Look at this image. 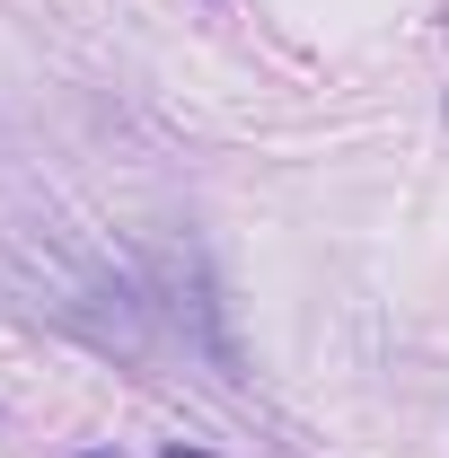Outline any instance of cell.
<instances>
[{
    "mask_svg": "<svg viewBox=\"0 0 449 458\" xmlns=\"http://www.w3.org/2000/svg\"><path fill=\"white\" fill-rule=\"evenodd\" d=\"M89 458H106V450H89Z\"/></svg>",
    "mask_w": 449,
    "mask_h": 458,
    "instance_id": "277c9868",
    "label": "cell"
},
{
    "mask_svg": "<svg viewBox=\"0 0 449 458\" xmlns=\"http://www.w3.org/2000/svg\"><path fill=\"white\" fill-rule=\"evenodd\" d=\"M168 458H203V450H168Z\"/></svg>",
    "mask_w": 449,
    "mask_h": 458,
    "instance_id": "3957f363",
    "label": "cell"
},
{
    "mask_svg": "<svg viewBox=\"0 0 449 458\" xmlns=\"http://www.w3.org/2000/svg\"><path fill=\"white\" fill-rule=\"evenodd\" d=\"M150 300H159V318L185 335V352H194L212 379H238V344H229L221 291H212V274H203L194 238H185V247H159V265H150Z\"/></svg>",
    "mask_w": 449,
    "mask_h": 458,
    "instance_id": "7a4b0ae2",
    "label": "cell"
},
{
    "mask_svg": "<svg viewBox=\"0 0 449 458\" xmlns=\"http://www.w3.org/2000/svg\"><path fill=\"white\" fill-rule=\"evenodd\" d=\"M0 283L18 291L45 327L80 335L89 352H114V361H132V370L159 361V300H150V283L114 274L106 256H89V247L62 238V229L9 221L0 229Z\"/></svg>",
    "mask_w": 449,
    "mask_h": 458,
    "instance_id": "6da1fadb",
    "label": "cell"
}]
</instances>
